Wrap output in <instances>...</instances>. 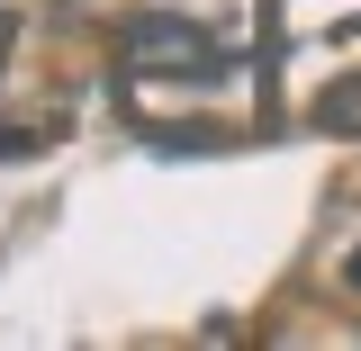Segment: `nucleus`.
<instances>
[{"instance_id":"1","label":"nucleus","mask_w":361,"mask_h":351,"mask_svg":"<svg viewBox=\"0 0 361 351\" xmlns=\"http://www.w3.org/2000/svg\"><path fill=\"white\" fill-rule=\"evenodd\" d=\"M127 63L135 72H217V45L199 37L190 18H163V9H154V18L127 27Z\"/></svg>"},{"instance_id":"2","label":"nucleus","mask_w":361,"mask_h":351,"mask_svg":"<svg viewBox=\"0 0 361 351\" xmlns=\"http://www.w3.org/2000/svg\"><path fill=\"white\" fill-rule=\"evenodd\" d=\"M343 279H353V288H361V243H353V253H343Z\"/></svg>"}]
</instances>
